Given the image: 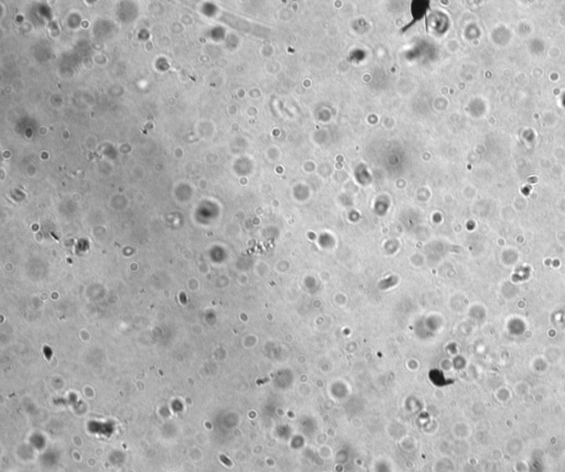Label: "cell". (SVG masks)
I'll return each instance as SVG.
<instances>
[{"label":"cell","instance_id":"1","mask_svg":"<svg viewBox=\"0 0 565 472\" xmlns=\"http://www.w3.org/2000/svg\"><path fill=\"white\" fill-rule=\"evenodd\" d=\"M220 459H221V460H223V461H224L225 463H227V466H231V462H230V461H228L227 459H225V457H224V456H220Z\"/></svg>","mask_w":565,"mask_h":472}]
</instances>
